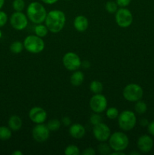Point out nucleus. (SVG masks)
Here are the masks:
<instances>
[{
	"label": "nucleus",
	"instance_id": "nucleus-4",
	"mask_svg": "<svg viewBox=\"0 0 154 155\" xmlns=\"http://www.w3.org/2000/svg\"><path fill=\"white\" fill-rule=\"evenodd\" d=\"M137 124L135 114L129 110H123L118 117V124L122 130L128 132L134 128Z\"/></svg>",
	"mask_w": 154,
	"mask_h": 155
},
{
	"label": "nucleus",
	"instance_id": "nucleus-15",
	"mask_svg": "<svg viewBox=\"0 0 154 155\" xmlns=\"http://www.w3.org/2000/svg\"><path fill=\"white\" fill-rule=\"evenodd\" d=\"M69 133L73 139H81L85 135V129L82 124H73L69 127Z\"/></svg>",
	"mask_w": 154,
	"mask_h": 155
},
{
	"label": "nucleus",
	"instance_id": "nucleus-43",
	"mask_svg": "<svg viewBox=\"0 0 154 155\" xmlns=\"http://www.w3.org/2000/svg\"><path fill=\"white\" fill-rule=\"evenodd\" d=\"M2 30H0V39L2 38Z\"/></svg>",
	"mask_w": 154,
	"mask_h": 155
},
{
	"label": "nucleus",
	"instance_id": "nucleus-19",
	"mask_svg": "<svg viewBox=\"0 0 154 155\" xmlns=\"http://www.w3.org/2000/svg\"><path fill=\"white\" fill-rule=\"evenodd\" d=\"M12 130L8 127L1 126L0 127V140L6 141L11 138Z\"/></svg>",
	"mask_w": 154,
	"mask_h": 155
},
{
	"label": "nucleus",
	"instance_id": "nucleus-34",
	"mask_svg": "<svg viewBox=\"0 0 154 155\" xmlns=\"http://www.w3.org/2000/svg\"><path fill=\"white\" fill-rule=\"evenodd\" d=\"M61 124H63V126H65V127H69L71 124L70 118H69V117H63L62 118Z\"/></svg>",
	"mask_w": 154,
	"mask_h": 155
},
{
	"label": "nucleus",
	"instance_id": "nucleus-22",
	"mask_svg": "<svg viewBox=\"0 0 154 155\" xmlns=\"http://www.w3.org/2000/svg\"><path fill=\"white\" fill-rule=\"evenodd\" d=\"M89 88L94 94H99L102 92L104 87H103V84L101 83V82L98 81V80H93L90 83Z\"/></svg>",
	"mask_w": 154,
	"mask_h": 155
},
{
	"label": "nucleus",
	"instance_id": "nucleus-33",
	"mask_svg": "<svg viewBox=\"0 0 154 155\" xmlns=\"http://www.w3.org/2000/svg\"><path fill=\"white\" fill-rule=\"evenodd\" d=\"M82 155H95V151L92 148H87L82 152Z\"/></svg>",
	"mask_w": 154,
	"mask_h": 155
},
{
	"label": "nucleus",
	"instance_id": "nucleus-24",
	"mask_svg": "<svg viewBox=\"0 0 154 155\" xmlns=\"http://www.w3.org/2000/svg\"><path fill=\"white\" fill-rule=\"evenodd\" d=\"M134 110H135L136 113H137L138 114H143L147 110V105L144 101L139 100V101H136V104L134 105Z\"/></svg>",
	"mask_w": 154,
	"mask_h": 155
},
{
	"label": "nucleus",
	"instance_id": "nucleus-27",
	"mask_svg": "<svg viewBox=\"0 0 154 155\" xmlns=\"http://www.w3.org/2000/svg\"><path fill=\"white\" fill-rule=\"evenodd\" d=\"M106 115L110 120H114L118 118L119 115V110L115 107H109L106 111Z\"/></svg>",
	"mask_w": 154,
	"mask_h": 155
},
{
	"label": "nucleus",
	"instance_id": "nucleus-36",
	"mask_svg": "<svg viewBox=\"0 0 154 155\" xmlns=\"http://www.w3.org/2000/svg\"><path fill=\"white\" fill-rule=\"evenodd\" d=\"M149 121H148L146 119H142L140 121V125L143 127H147V126L149 125Z\"/></svg>",
	"mask_w": 154,
	"mask_h": 155
},
{
	"label": "nucleus",
	"instance_id": "nucleus-6",
	"mask_svg": "<svg viewBox=\"0 0 154 155\" xmlns=\"http://www.w3.org/2000/svg\"><path fill=\"white\" fill-rule=\"evenodd\" d=\"M122 95L126 101L130 102H136L141 100L143 95V90L140 86L136 83H130L123 89Z\"/></svg>",
	"mask_w": 154,
	"mask_h": 155
},
{
	"label": "nucleus",
	"instance_id": "nucleus-29",
	"mask_svg": "<svg viewBox=\"0 0 154 155\" xmlns=\"http://www.w3.org/2000/svg\"><path fill=\"white\" fill-rule=\"evenodd\" d=\"M12 7L15 12H23L25 8V2L24 0H14Z\"/></svg>",
	"mask_w": 154,
	"mask_h": 155
},
{
	"label": "nucleus",
	"instance_id": "nucleus-12",
	"mask_svg": "<svg viewBox=\"0 0 154 155\" xmlns=\"http://www.w3.org/2000/svg\"><path fill=\"white\" fill-rule=\"evenodd\" d=\"M92 132L94 137L100 142H107L111 135L110 127L102 122L94 126Z\"/></svg>",
	"mask_w": 154,
	"mask_h": 155
},
{
	"label": "nucleus",
	"instance_id": "nucleus-14",
	"mask_svg": "<svg viewBox=\"0 0 154 155\" xmlns=\"http://www.w3.org/2000/svg\"><path fill=\"white\" fill-rule=\"evenodd\" d=\"M137 145L140 151L143 153H148L152 149L153 140L152 137L148 135H142L137 139Z\"/></svg>",
	"mask_w": 154,
	"mask_h": 155
},
{
	"label": "nucleus",
	"instance_id": "nucleus-39",
	"mask_svg": "<svg viewBox=\"0 0 154 155\" xmlns=\"http://www.w3.org/2000/svg\"><path fill=\"white\" fill-rule=\"evenodd\" d=\"M110 155H125V153H124V151H113V152L110 153Z\"/></svg>",
	"mask_w": 154,
	"mask_h": 155
},
{
	"label": "nucleus",
	"instance_id": "nucleus-9",
	"mask_svg": "<svg viewBox=\"0 0 154 155\" xmlns=\"http://www.w3.org/2000/svg\"><path fill=\"white\" fill-rule=\"evenodd\" d=\"M89 105L95 113H102L107 107V99L101 93L95 94L89 101Z\"/></svg>",
	"mask_w": 154,
	"mask_h": 155
},
{
	"label": "nucleus",
	"instance_id": "nucleus-37",
	"mask_svg": "<svg viewBox=\"0 0 154 155\" xmlns=\"http://www.w3.org/2000/svg\"><path fill=\"white\" fill-rule=\"evenodd\" d=\"M59 0H42V2H44L45 4H47V5H53L54 4V3L57 2Z\"/></svg>",
	"mask_w": 154,
	"mask_h": 155
},
{
	"label": "nucleus",
	"instance_id": "nucleus-38",
	"mask_svg": "<svg viewBox=\"0 0 154 155\" xmlns=\"http://www.w3.org/2000/svg\"><path fill=\"white\" fill-rule=\"evenodd\" d=\"M82 66L84 68H90V62L88 61H84L83 62H82Z\"/></svg>",
	"mask_w": 154,
	"mask_h": 155
},
{
	"label": "nucleus",
	"instance_id": "nucleus-21",
	"mask_svg": "<svg viewBox=\"0 0 154 155\" xmlns=\"http://www.w3.org/2000/svg\"><path fill=\"white\" fill-rule=\"evenodd\" d=\"M10 51L14 54H20L22 52L23 49L24 48V43L21 41H14L10 45Z\"/></svg>",
	"mask_w": 154,
	"mask_h": 155
},
{
	"label": "nucleus",
	"instance_id": "nucleus-41",
	"mask_svg": "<svg viewBox=\"0 0 154 155\" xmlns=\"http://www.w3.org/2000/svg\"><path fill=\"white\" fill-rule=\"evenodd\" d=\"M5 5V0H0V10L3 8Z\"/></svg>",
	"mask_w": 154,
	"mask_h": 155
},
{
	"label": "nucleus",
	"instance_id": "nucleus-16",
	"mask_svg": "<svg viewBox=\"0 0 154 155\" xmlns=\"http://www.w3.org/2000/svg\"><path fill=\"white\" fill-rule=\"evenodd\" d=\"M89 25V22L88 18L83 15L76 16L74 19L73 26L74 28L79 32H85L88 29Z\"/></svg>",
	"mask_w": 154,
	"mask_h": 155
},
{
	"label": "nucleus",
	"instance_id": "nucleus-20",
	"mask_svg": "<svg viewBox=\"0 0 154 155\" xmlns=\"http://www.w3.org/2000/svg\"><path fill=\"white\" fill-rule=\"evenodd\" d=\"M48 29L47 28L46 25H43L42 24H36V26L34 28V32L36 36H39L41 38H43L48 35Z\"/></svg>",
	"mask_w": 154,
	"mask_h": 155
},
{
	"label": "nucleus",
	"instance_id": "nucleus-31",
	"mask_svg": "<svg viewBox=\"0 0 154 155\" xmlns=\"http://www.w3.org/2000/svg\"><path fill=\"white\" fill-rule=\"evenodd\" d=\"M8 15L3 11L0 10V28L2 27H4L8 22Z\"/></svg>",
	"mask_w": 154,
	"mask_h": 155
},
{
	"label": "nucleus",
	"instance_id": "nucleus-7",
	"mask_svg": "<svg viewBox=\"0 0 154 155\" xmlns=\"http://www.w3.org/2000/svg\"><path fill=\"white\" fill-rule=\"evenodd\" d=\"M115 14L116 22L119 27L122 28H127L131 25L133 22V15L128 8H120Z\"/></svg>",
	"mask_w": 154,
	"mask_h": 155
},
{
	"label": "nucleus",
	"instance_id": "nucleus-1",
	"mask_svg": "<svg viewBox=\"0 0 154 155\" xmlns=\"http://www.w3.org/2000/svg\"><path fill=\"white\" fill-rule=\"evenodd\" d=\"M66 20L64 12L60 10H52L47 14L45 23L50 32L57 33L63 29Z\"/></svg>",
	"mask_w": 154,
	"mask_h": 155
},
{
	"label": "nucleus",
	"instance_id": "nucleus-11",
	"mask_svg": "<svg viewBox=\"0 0 154 155\" xmlns=\"http://www.w3.org/2000/svg\"><path fill=\"white\" fill-rule=\"evenodd\" d=\"M32 136L36 142L42 143L48 140L49 138L50 130L45 124H36L32 130Z\"/></svg>",
	"mask_w": 154,
	"mask_h": 155
},
{
	"label": "nucleus",
	"instance_id": "nucleus-40",
	"mask_svg": "<svg viewBox=\"0 0 154 155\" xmlns=\"http://www.w3.org/2000/svg\"><path fill=\"white\" fill-rule=\"evenodd\" d=\"M12 155H23V152L20 150H16L12 152Z\"/></svg>",
	"mask_w": 154,
	"mask_h": 155
},
{
	"label": "nucleus",
	"instance_id": "nucleus-30",
	"mask_svg": "<svg viewBox=\"0 0 154 155\" xmlns=\"http://www.w3.org/2000/svg\"><path fill=\"white\" fill-rule=\"evenodd\" d=\"M102 122V117L99 114V113H95L90 117V123L93 126L97 125Z\"/></svg>",
	"mask_w": 154,
	"mask_h": 155
},
{
	"label": "nucleus",
	"instance_id": "nucleus-3",
	"mask_svg": "<svg viewBox=\"0 0 154 155\" xmlns=\"http://www.w3.org/2000/svg\"><path fill=\"white\" fill-rule=\"evenodd\" d=\"M109 145L113 151H124L129 145L127 135L122 132H115L109 138Z\"/></svg>",
	"mask_w": 154,
	"mask_h": 155
},
{
	"label": "nucleus",
	"instance_id": "nucleus-5",
	"mask_svg": "<svg viewBox=\"0 0 154 155\" xmlns=\"http://www.w3.org/2000/svg\"><path fill=\"white\" fill-rule=\"evenodd\" d=\"M24 48L31 54H39L45 48V42L42 38L36 35L27 36L24 40Z\"/></svg>",
	"mask_w": 154,
	"mask_h": 155
},
{
	"label": "nucleus",
	"instance_id": "nucleus-8",
	"mask_svg": "<svg viewBox=\"0 0 154 155\" xmlns=\"http://www.w3.org/2000/svg\"><path fill=\"white\" fill-rule=\"evenodd\" d=\"M62 62L64 68L69 71H77L82 66V61L79 56L71 51L66 53L63 55Z\"/></svg>",
	"mask_w": 154,
	"mask_h": 155
},
{
	"label": "nucleus",
	"instance_id": "nucleus-35",
	"mask_svg": "<svg viewBox=\"0 0 154 155\" xmlns=\"http://www.w3.org/2000/svg\"><path fill=\"white\" fill-rule=\"evenodd\" d=\"M147 130L149 134H150L151 136H154V120L149 123V125L147 126Z\"/></svg>",
	"mask_w": 154,
	"mask_h": 155
},
{
	"label": "nucleus",
	"instance_id": "nucleus-10",
	"mask_svg": "<svg viewBox=\"0 0 154 155\" xmlns=\"http://www.w3.org/2000/svg\"><path fill=\"white\" fill-rule=\"evenodd\" d=\"M10 24L14 30L21 31L28 25V18L22 12H15L11 16Z\"/></svg>",
	"mask_w": 154,
	"mask_h": 155
},
{
	"label": "nucleus",
	"instance_id": "nucleus-23",
	"mask_svg": "<svg viewBox=\"0 0 154 155\" xmlns=\"http://www.w3.org/2000/svg\"><path fill=\"white\" fill-rule=\"evenodd\" d=\"M46 126L50 132H56L61 127V122L57 119H51L48 121Z\"/></svg>",
	"mask_w": 154,
	"mask_h": 155
},
{
	"label": "nucleus",
	"instance_id": "nucleus-44",
	"mask_svg": "<svg viewBox=\"0 0 154 155\" xmlns=\"http://www.w3.org/2000/svg\"><path fill=\"white\" fill-rule=\"evenodd\" d=\"M67 1H69V0H67Z\"/></svg>",
	"mask_w": 154,
	"mask_h": 155
},
{
	"label": "nucleus",
	"instance_id": "nucleus-17",
	"mask_svg": "<svg viewBox=\"0 0 154 155\" xmlns=\"http://www.w3.org/2000/svg\"><path fill=\"white\" fill-rule=\"evenodd\" d=\"M8 127L14 132H17L22 128L23 121L19 116L13 115L10 117L8 121Z\"/></svg>",
	"mask_w": 154,
	"mask_h": 155
},
{
	"label": "nucleus",
	"instance_id": "nucleus-25",
	"mask_svg": "<svg viewBox=\"0 0 154 155\" xmlns=\"http://www.w3.org/2000/svg\"><path fill=\"white\" fill-rule=\"evenodd\" d=\"M106 142H101L100 145H98V152L102 155H107L110 154L111 153V148H110V145H107V143H105Z\"/></svg>",
	"mask_w": 154,
	"mask_h": 155
},
{
	"label": "nucleus",
	"instance_id": "nucleus-42",
	"mask_svg": "<svg viewBox=\"0 0 154 155\" xmlns=\"http://www.w3.org/2000/svg\"><path fill=\"white\" fill-rule=\"evenodd\" d=\"M130 154H131V155H133V154L139 155V154H140V153L137 152V151H132V152H130Z\"/></svg>",
	"mask_w": 154,
	"mask_h": 155
},
{
	"label": "nucleus",
	"instance_id": "nucleus-26",
	"mask_svg": "<svg viewBox=\"0 0 154 155\" xmlns=\"http://www.w3.org/2000/svg\"><path fill=\"white\" fill-rule=\"evenodd\" d=\"M118 5L116 2H113V1H109L106 3L105 5V9L107 12H109L110 14H115L118 8Z\"/></svg>",
	"mask_w": 154,
	"mask_h": 155
},
{
	"label": "nucleus",
	"instance_id": "nucleus-32",
	"mask_svg": "<svg viewBox=\"0 0 154 155\" xmlns=\"http://www.w3.org/2000/svg\"><path fill=\"white\" fill-rule=\"evenodd\" d=\"M131 0H116V2L117 3L118 6L120 8H126L131 3Z\"/></svg>",
	"mask_w": 154,
	"mask_h": 155
},
{
	"label": "nucleus",
	"instance_id": "nucleus-28",
	"mask_svg": "<svg viewBox=\"0 0 154 155\" xmlns=\"http://www.w3.org/2000/svg\"><path fill=\"white\" fill-rule=\"evenodd\" d=\"M64 154L66 155H79V148L76 145H68V146L65 148Z\"/></svg>",
	"mask_w": 154,
	"mask_h": 155
},
{
	"label": "nucleus",
	"instance_id": "nucleus-13",
	"mask_svg": "<svg viewBox=\"0 0 154 155\" xmlns=\"http://www.w3.org/2000/svg\"><path fill=\"white\" fill-rule=\"evenodd\" d=\"M47 112L41 107H33L29 112L30 120L36 124H43L47 119Z\"/></svg>",
	"mask_w": 154,
	"mask_h": 155
},
{
	"label": "nucleus",
	"instance_id": "nucleus-18",
	"mask_svg": "<svg viewBox=\"0 0 154 155\" xmlns=\"http://www.w3.org/2000/svg\"><path fill=\"white\" fill-rule=\"evenodd\" d=\"M84 81V74L80 71H75L70 77V83L72 86H79Z\"/></svg>",
	"mask_w": 154,
	"mask_h": 155
},
{
	"label": "nucleus",
	"instance_id": "nucleus-2",
	"mask_svg": "<svg viewBox=\"0 0 154 155\" xmlns=\"http://www.w3.org/2000/svg\"><path fill=\"white\" fill-rule=\"evenodd\" d=\"M47 11L42 4L39 2H33L29 4L27 8V16L31 22L35 24L45 22L47 16Z\"/></svg>",
	"mask_w": 154,
	"mask_h": 155
}]
</instances>
